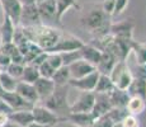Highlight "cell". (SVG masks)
Instances as JSON below:
<instances>
[{"instance_id":"33","label":"cell","mask_w":146,"mask_h":127,"mask_svg":"<svg viewBox=\"0 0 146 127\" xmlns=\"http://www.w3.org/2000/svg\"><path fill=\"white\" fill-rule=\"evenodd\" d=\"M47 53H48V52H47ZM46 61L51 65L55 70H57L58 67H61L64 65L62 57H61V55H60V53H57V52H50L48 55H47V60Z\"/></svg>"},{"instance_id":"44","label":"cell","mask_w":146,"mask_h":127,"mask_svg":"<svg viewBox=\"0 0 146 127\" xmlns=\"http://www.w3.org/2000/svg\"><path fill=\"white\" fill-rule=\"evenodd\" d=\"M27 127H51V126H46V125H40L37 122H32L31 125H28Z\"/></svg>"},{"instance_id":"35","label":"cell","mask_w":146,"mask_h":127,"mask_svg":"<svg viewBox=\"0 0 146 127\" xmlns=\"http://www.w3.org/2000/svg\"><path fill=\"white\" fill-rule=\"evenodd\" d=\"M38 72H40V76H42V78L51 79L53 72H55V69H53L47 61H44V63H42L40 66H38Z\"/></svg>"},{"instance_id":"45","label":"cell","mask_w":146,"mask_h":127,"mask_svg":"<svg viewBox=\"0 0 146 127\" xmlns=\"http://www.w3.org/2000/svg\"><path fill=\"white\" fill-rule=\"evenodd\" d=\"M112 127H122V125H121V122H117V123H114Z\"/></svg>"},{"instance_id":"25","label":"cell","mask_w":146,"mask_h":127,"mask_svg":"<svg viewBox=\"0 0 146 127\" xmlns=\"http://www.w3.org/2000/svg\"><path fill=\"white\" fill-rule=\"evenodd\" d=\"M146 108V100L139 97H130L127 104H126V111L128 114L139 116L145 111Z\"/></svg>"},{"instance_id":"20","label":"cell","mask_w":146,"mask_h":127,"mask_svg":"<svg viewBox=\"0 0 146 127\" xmlns=\"http://www.w3.org/2000/svg\"><path fill=\"white\" fill-rule=\"evenodd\" d=\"M17 25L13 23V21L9 17L4 15V21L0 25V43H9L13 42L14 32Z\"/></svg>"},{"instance_id":"43","label":"cell","mask_w":146,"mask_h":127,"mask_svg":"<svg viewBox=\"0 0 146 127\" xmlns=\"http://www.w3.org/2000/svg\"><path fill=\"white\" fill-rule=\"evenodd\" d=\"M3 127H21V126H19V125H17L15 122H12V121H8V122L5 123V125L3 126Z\"/></svg>"},{"instance_id":"31","label":"cell","mask_w":146,"mask_h":127,"mask_svg":"<svg viewBox=\"0 0 146 127\" xmlns=\"http://www.w3.org/2000/svg\"><path fill=\"white\" fill-rule=\"evenodd\" d=\"M60 55H61V57H62L64 65H66V66H69L70 64L75 63V61H78L81 59L80 49L74 50V51H67V52H62V53H60Z\"/></svg>"},{"instance_id":"32","label":"cell","mask_w":146,"mask_h":127,"mask_svg":"<svg viewBox=\"0 0 146 127\" xmlns=\"http://www.w3.org/2000/svg\"><path fill=\"white\" fill-rule=\"evenodd\" d=\"M23 69H24V65H22V64H15V63H10L7 67H5L4 70H5V71H7L9 75H12L13 78H15V79H18V80H21L22 74H23Z\"/></svg>"},{"instance_id":"10","label":"cell","mask_w":146,"mask_h":127,"mask_svg":"<svg viewBox=\"0 0 146 127\" xmlns=\"http://www.w3.org/2000/svg\"><path fill=\"white\" fill-rule=\"evenodd\" d=\"M98 76H99V72L95 70V71L90 72V74H88L86 76H83V78L70 79L69 85L78 89V90H80V92H94V88H95V85H97Z\"/></svg>"},{"instance_id":"30","label":"cell","mask_w":146,"mask_h":127,"mask_svg":"<svg viewBox=\"0 0 146 127\" xmlns=\"http://www.w3.org/2000/svg\"><path fill=\"white\" fill-rule=\"evenodd\" d=\"M132 51L135 52V55H136L137 65H146V43L133 41Z\"/></svg>"},{"instance_id":"21","label":"cell","mask_w":146,"mask_h":127,"mask_svg":"<svg viewBox=\"0 0 146 127\" xmlns=\"http://www.w3.org/2000/svg\"><path fill=\"white\" fill-rule=\"evenodd\" d=\"M117 61L118 60H117V57L113 55V53L104 51L102 55V59H100V61L98 63L97 66H95V69H97V71L99 72V74L109 75V72H111V70L113 69L114 64H116Z\"/></svg>"},{"instance_id":"16","label":"cell","mask_w":146,"mask_h":127,"mask_svg":"<svg viewBox=\"0 0 146 127\" xmlns=\"http://www.w3.org/2000/svg\"><path fill=\"white\" fill-rule=\"evenodd\" d=\"M97 118L92 112H83V113H69L65 121L76 127H89L94 123Z\"/></svg>"},{"instance_id":"29","label":"cell","mask_w":146,"mask_h":127,"mask_svg":"<svg viewBox=\"0 0 146 127\" xmlns=\"http://www.w3.org/2000/svg\"><path fill=\"white\" fill-rule=\"evenodd\" d=\"M38 78H40L38 67L33 66V65H29V64L24 65L23 74H22V78H21V80H22V81H26V83L33 84Z\"/></svg>"},{"instance_id":"13","label":"cell","mask_w":146,"mask_h":127,"mask_svg":"<svg viewBox=\"0 0 146 127\" xmlns=\"http://www.w3.org/2000/svg\"><path fill=\"white\" fill-rule=\"evenodd\" d=\"M95 66L89 63H86L85 60L80 59V60L75 61V63L69 65V71H70V76L71 79H79L83 78V76H86L90 72L95 71Z\"/></svg>"},{"instance_id":"36","label":"cell","mask_w":146,"mask_h":127,"mask_svg":"<svg viewBox=\"0 0 146 127\" xmlns=\"http://www.w3.org/2000/svg\"><path fill=\"white\" fill-rule=\"evenodd\" d=\"M121 125H122V127H139L140 123H139V120H137L136 116L127 113L123 117V120L121 121Z\"/></svg>"},{"instance_id":"41","label":"cell","mask_w":146,"mask_h":127,"mask_svg":"<svg viewBox=\"0 0 146 127\" xmlns=\"http://www.w3.org/2000/svg\"><path fill=\"white\" fill-rule=\"evenodd\" d=\"M8 121H9V117H8L7 113H0V127L4 126Z\"/></svg>"},{"instance_id":"40","label":"cell","mask_w":146,"mask_h":127,"mask_svg":"<svg viewBox=\"0 0 146 127\" xmlns=\"http://www.w3.org/2000/svg\"><path fill=\"white\" fill-rule=\"evenodd\" d=\"M10 63H12L10 59L8 57L7 55H4V53L0 52V69H5V67H7Z\"/></svg>"},{"instance_id":"11","label":"cell","mask_w":146,"mask_h":127,"mask_svg":"<svg viewBox=\"0 0 146 127\" xmlns=\"http://www.w3.org/2000/svg\"><path fill=\"white\" fill-rule=\"evenodd\" d=\"M41 23V18L38 14L37 4L32 5H22L21 18H19V25L21 27H31Z\"/></svg>"},{"instance_id":"22","label":"cell","mask_w":146,"mask_h":127,"mask_svg":"<svg viewBox=\"0 0 146 127\" xmlns=\"http://www.w3.org/2000/svg\"><path fill=\"white\" fill-rule=\"evenodd\" d=\"M127 93L130 97H139L146 100V79L135 78L127 88Z\"/></svg>"},{"instance_id":"42","label":"cell","mask_w":146,"mask_h":127,"mask_svg":"<svg viewBox=\"0 0 146 127\" xmlns=\"http://www.w3.org/2000/svg\"><path fill=\"white\" fill-rule=\"evenodd\" d=\"M22 5H32V4H37V0H19Z\"/></svg>"},{"instance_id":"37","label":"cell","mask_w":146,"mask_h":127,"mask_svg":"<svg viewBox=\"0 0 146 127\" xmlns=\"http://www.w3.org/2000/svg\"><path fill=\"white\" fill-rule=\"evenodd\" d=\"M114 4H116V0H103L100 5H102V9L104 10L106 14H108L109 17H113Z\"/></svg>"},{"instance_id":"14","label":"cell","mask_w":146,"mask_h":127,"mask_svg":"<svg viewBox=\"0 0 146 127\" xmlns=\"http://www.w3.org/2000/svg\"><path fill=\"white\" fill-rule=\"evenodd\" d=\"M33 85H35V89H36V92H37V95H38L40 102L44 100L46 98H48L50 95L53 93L55 86H56L55 83L52 81V79L42 78V76H40V78L33 83Z\"/></svg>"},{"instance_id":"34","label":"cell","mask_w":146,"mask_h":127,"mask_svg":"<svg viewBox=\"0 0 146 127\" xmlns=\"http://www.w3.org/2000/svg\"><path fill=\"white\" fill-rule=\"evenodd\" d=\"M113 125H114V122L111 120V117L106 113V114L100 116V117H98L97 120L94 121L93 125L89 127H112Z\"/></svg>"},{"instance_id":"27","label":"cell","mask_w":146,"mask_h":127,"mask_svg":"<svg viewBox=\"0 0 146 127\" xmlns=\"http://www.w3.org/2000/svg\"><path fill=\"white\" fill-rule=\"evenodd\" d=\"M18 81H19L18 79L13 78L5 70H0V89H1V93L3 92H15Z\"/></svg>"},{"instance_id":"15","label":"cell","mask_w":146,"mask_h":127,"mask_svg":"<svg viewBox=\"0 0 146 127\" xmlns=\"http://www.w3.org/2000/svg\"><path fill=\"white\" fill-rule=\"evenodd\" d=\"M15 92L18 93L22 98H24L27 102H29L31 104H33V106L40 102L37 92H36V89H35V85L31 83H26V81L19 80L18 84H17Z\"/></svg>"},{"instance_id":"5","label":"cell","mask_w":146,"mask_h":127,"mask_svg":"<svg viewBox=\"0 0 146 127\" xmlns=\"http://www.w3.org/2000/svg\"><path fill=\"white\" fill-rule=\"evenodd\" d=\"M37 9L42 24L51 25V27H56V28L62 27V22L57 17L55 0H43V1L37 3Z\"/></svg>"},{"instance_id":"38","label":"cell","mask_w":146,"mask_h":127,"mask_svg":"<svg viewBox=\"0 0 146 127\" xmlns=\"http://www.w3.org/2000/svg\"><path fill=\"white\" fill-rule=\"evenodd\" d=\"M127 7H128V0H116L113 15H119V14H122Z\"/></svg>"},{"instance_id":"17","label":"cell","mask_w":146,"mask_h":127,"mask_svg":"<svg viewBox=\"0 0 146 127\" xmlns=\"http://www.w3.org/2000/svg\"><path fill=\"white\" fill-rule=\"evenodd\" d=\"M111 109H112V103L108 94H95L94 106H93V109H92V113L94 114L95 118L106 114Z\"/></svg>"},{"instance_id":"3","label":"cell","mask_w":146,"mask_h":127,"mask_svg":"<svg viewBox=\"0 0 146 127\" xmlns=\"http://www.w3.org/2000/svg\"><path fill=\"white\" fill-rule=\"evenodd\" d=\"M53 113H56L62 121H65L66 116L70 113V104L67 102V85L55 86V90L48 98L38 102Z\"/></svg>"},{"instance_id":"1","label":"cell","mask_w":146,"mask_h":127,"mask_svg":"<svg viewBox=\"0 0 146 127\" xmlns=\"http://www.w3.org/2000/svg\"><path fill=\"white\" fill-rule=\"evenodd\" d=\"M22 31L32 43L42 49L44 52H48L51 49H53L64 35V31L61 28L42 23L31 25V27H22Z\"/></svg>"},{"instance_id":"4","label":"cell","mask_w":146,"mask_h":127,"mask_svg":"<svg viewBox=\"0 0 146 127\" xmlns=\"http://www.w3.org/2000/svg\"><path fill=\"white\" fill-rule=\"evenodd\" d=\"M109 78L114 83L117 89L127 90L133 79V74L130 70V67L127 66L126 61H117L109 72Z\"/></svg>"},{"instance_id":"39","label":"cell","mask_w":146,"mask_h":127,"mask_svg":"<svg viewBox=\"0 0 146 127\" xmlns=\"http://www.w3.org/2000/svg\"><path fill=\"white\" fill-rule=\"evenodd\" d=\"M13 112V109L10 108V106L7 103L4 99H3L1 97H0V113H7V114H9V113H12Z\"/></svg>"},{"instance_id":"2","label":"cell","mask_w":146,"mask_h":127,"mask_svg":"<svg viewBox=\"0 0 146 127\" xmlns=\"http://www.w3.org/2000/svg\"><path fill=\"white\" fill-rule=\"evenodd\" d=\"M80 24L85 31H88L94 38H99L109 35L111 21L109 15L104 13L102 5H89L88 9L84 10L80 18Z\"/></svg>"},{"instance_id":"46","label":"cell","mask_w":146,"mask_h":127,"mask_svg":"<svg viewBox=\"0 0 146 127\" xmlns=\"http://www.w3.org/2000/svg\"><path fill=\"white\" fill-rule=\"evenodd\" d=\"M40 1H43V0H37V3H40Z\"/></svg>"},{"instance_id":"9","label":"cell","mask_w":146,"mask_h":127,"mask_svg":"<svg viewBox=\"0 0 146 127\" xmlns=\"http://www.w3.org/2000/svg\"><path fill=\"white\" fill-rule=\"evenodd\" d=\"M135 22L132 19H125L118 23H112L109 28V33L113 37L122 39H133Z\"/></svg>"},{"instance_id":"18","label":"cell","mask_w":146,"mask_h":127,"mask_svg":"<svg viewBox=\"0 0 146 127\" xmlns=\"http://www.w3.org/2000/svg\"><path fill=\"white\" fill-rule=\"evenodd\" d=\"M80 55H81V59L85 60L86 63L97 66L98 63L100 61V59H102L103 52L99 49H97L95 46H93L92 43H89V45L84 43L80 47Z\"/></svg>"},{"instance_id":"28","label":"cell","mask_w":146,"mask_h":127,"mask_svg":"<svg viewBox=\"0 0 146 127\" xmlns=\"http://www.w3.org/2000/svg\"><path fill=\"white\" fill-rule=\"evenodd\" d=\"M56 3V10H57V17L62 19V17L66 14V12L71 8L80 10V5L78 4V0H55Z\"/></svg>"},{"instance_id":"7","label":"cell","mask_w":146,"mask_h":127,"mask_svg":"<svg viewBox=\"0 0 146 127\" xmlns=\"http://www.w3.org/2000/svg\"><path fill=\"white\" fill-rule=\"evenodd\" d=\"M94 92H81L78 98L70 104V113H83L92 112L94 106Z\"/></svg>"},{"instance_id":"24","label":"cell","mask_w":146,"mask_h":127,"mask_svg":"<svg viewBox=\"0 0 146 127\" xmlns=\"http://www.w3.org/2000/svg\"><path fill=\"white\" fill-rule=\"evenodd\" d=\"M108 95L109 99H111L112 107H118V108H126V104L130 99L127 90H121L117 88H114Z\"/></svg>"},{"instance_id":"26","label":"cell","mask_w":146,"mask_h":127,"mask_svg":"<svg viewBox=\"0 0 146 127\" xmlns=\"http://www.w3.org/2000/svg\"><path fill=\"white\" fill-rule=\"evenodd\" d=\"M52 81L55 83L56 86H62V85H69V81L71 79L69 71V66L62 65L61 67H58L57 70H55L52 75Z\"/></svg>"},{"instance_id":"23","label":"cell","mask_w":146,"mask_h":127,"mask_svg":"<svg viewBox=\"0 0 146 127\" xmlns=\"http://www.w3.org/2000/svg\"><path fill=\"white\" fill-rule=\"evenodd\" d=\"M114 88H116V85L111 80L109 75L99 74L97 80V85L94 88V93L95 94H109Z\"/></svg>"},{"instance_id":"19","label":"cell","mask_w":146,"mask_h":127,"mask_svg":"<svg viewBox=\"0 0 146 127\" xmlns=\"http://www.w3.org/2000/svg\"><path fill=\"white\" fill-rule=\"evenodd\" d=\"M8 117H9V121L15 122L17 125H19L21 127H27L32 122H35V120H33V114H32V109L13 111L12 113L8 114Z\"/></svg>"},{"instance_id":"6","label":"cell","mask_w":146,"mask_h":127,"mask_svg":"<svg viewBox=\"0 0 146 127\" xmlns=\"http://www.w3.org/2000/svg\"><path fill=\"white\" fill-rule=\"evenodd\" d=\"M32 114L35 122L40 123V125H46V126H56L57 123L62 122L60 117L56 113H53L52 111H50L48 108H46L44 106H42L41 103H37L33 106L32 108Z\"/></svg>"},{"instance_id":"8","label":"cell","mask_w":146,"mask_h":127,"mask_svg":"<svg viewBox=\"0 0 146 127\" xmlns=\"http://www.w3.org/2000/svg\"><path fill=\"white\" fill-rule=\"evenodd\" d=\"M84 45V42L80 38L75 37V36L70 35L67 32H64L62 37L60 38V41L56 43V46L48 51L50 52H57V53H62L67 52V51H74V50H79L81 46Z\"/></svg>"},{"instance_id":"12","label":"cell","mask_w":146,"mask_h":127,"mask_svg":"<svg viewBox=\"0 0 146 127\" xmlns=\"http://www.w3.org/2000/svg\"><path fill=\"white\" fill-rule=\"evenodd\" d=\"M0 97L9 104L13 111H22V109L33 108V104H31L24 98H22L17 92H3L0 93Z\"/></svg>"}]
</instances>
